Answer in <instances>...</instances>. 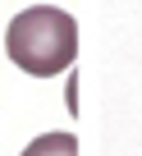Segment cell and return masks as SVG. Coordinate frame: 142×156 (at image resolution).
<instances>
[{
	"mask_svg": "<svg viewBox=\"0 0 142 156\" xmlns=\"http://www.w3.org/2000/svg\"><path fill=\"white\" fill-rule=\"evenodd\" d=\"M19 156H78V138H74V133H41V138H32Z\"/></svg>",
	"mask_w": 142,
	"mask_h": 156,
	"instance_id": "obj_2",
	"label": "cell"
},
{
	"mask_svg": "<svg viewBox=\"0 0 142 156\" xmlns=\"http://www.w3.org/2000/svg\"><path fill=\"white\" fill-rule=\"evenodd\" d=\"M5 51L9 60L32 73V78H55L74 64L78 55V23L60 5H32L9 19L5 28Z\"/></svg>",
	"mask_w": 142,
	"mask_h": 156,
	"instance_id": "obj_1",
	"label": "cell"
}]
</instances>
